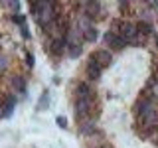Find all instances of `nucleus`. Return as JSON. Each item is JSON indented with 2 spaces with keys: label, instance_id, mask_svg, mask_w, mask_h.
<instances>
[{
  "label": "nucleus",
  "instance_id": "obj_12",
  "mask_svg": "<svg viewBox=\"0 0 158 148\" xmlns=\"http://www.w3.org/2000/svg\"><path fill=\"white\" fill-rule=\"evenodd\" d=\"M97 38H99V32H97V30L95 28H89L87 30V32H83V39H85V42H89V43H95L97 42Z\"/></svg>",
  "mask_w": 158,
  "mask_h": 148
},
{
  "label": "nucleus",
  "instance_id": "obj_20",
  "mask_svg": "<svg viewBox=\"0 0 158 148\" xmlns=\"http://www.w3.org/2000/svg\"><path fill=\"white\" fill-rule=\"evenodd\" d=\"M26 63H28V65H30V67H32V65H34V56H32V53H30V51L26 53Z\"/></svg>",
  "mask_w": 158,
  "mask_h": 148
},
{
  "label": "nucleus",
  "instance_id": "obj_14",
  "mask_svg": "<svg viewBox=\"0 0 158 148\" xmlns=\"http://www.w3.org/2000/svg\"><path fill=\"white\" fill-rule=\"evenodd\" d=\"M81 53H83V47L79 46V43H77V46H67V56H69V57L75 59V57L81 56Z\"/></svg>",
  "mask_w": 158,
  "mask_h": 148
},
{
  "label": "nucleus",
  "instance_id": "obj_7",
  "mask_svg": "<svg viewBox=\"0 0 158 148\" xmlns=\"http://www.w3.org/2000/svg\"><path fill=\"white\" fill-rule=\"evenodd\" d=\"M89 59H95L99 65L109 67V65H111V61H113V53L109 51V49H97V51H93L91 56H89Z\"/></svg>",
  "mask_w": 158,
  "mask_h": 148
},
{
  "label": "nucleus",
  "instance_id": "obj_6",
  "mask_svg": "<svg viewBox=\"0 0 158 148\" xmlns=\"http://www.w3.org/2000/svg\"><path fill=\"white\" fill-rule=\"evenodd\" d=\"M103 69H105V67L99 65L95 59H89V61H87V67H85V75H87L89 81H99V79H101Z\"/></svg>",
  "mask_w": 158,
  "mask_h": 148
},
{
  "label": "nucleus",
  "instance_id": "obj_23",
  "mask_svg": "<svg viewBox=\"0 0 158 148\" xmlns=\"http://www.w3.org/2000/svg\"><path fill=\"white\" fill-rule=\"evenodd\" d=\"M154 142H156V144H158V132H156V136H154Z\"/></svg>",
  "mask_w": 158,
  "mask_h": 148
},
{
  "label": "nucleus",
  "instance_id": "obj_11",
  "mask_svg": "<svg viewBox=\"0 0 158 148\" xmlns=\"http://www.w3.org/2000/svg\"><path fill=\"white\" fill-rule=\"evenodd\" d=\"M146 89L152 93L156 99H158V73H154L150 79H148V83H146Z\"/></svg>",
  "mask_w": 158,
  "mask_h": 148
},
{
  "label": "nucleus",
  "instance_id": "obj_17",
  "mask_svg": "<svg viewBox=\"0 0 158 148\" xmlns=\"http://www.w3.org/2000/svg\"><path fill=\"white\" fill-rule=\"evenodd\" d=\"M131 6H132V4H128V2H118V10H121V14H127V16H128V12H131Z\"/></svg>",
  "mask_w": 158,
  "mask_h": 148
},
{
  "label": "nucleus",
  "instance_id": "obj_21",
  "mask_svg": "<svg viewBox=\"0 0 158 148\" xmlns=\"http://www.w3.org/2000/svg\"><path fill=\"white\" fill-rule=\"evenodd\" d=\"M148 6L154 8V10H156V16H158V2H148Z\"/></svg>",
  "mask_w": 158,
  "mask_h": 148
},
{
  "label": "nucleus",
  "instance_id": "obj_22",
  "mask_svg": "<svg viewBox=\"0 0 158 148\" xmlns=\"http://www.w3.org/2000/svg\"><path fill=\"white\" fill-rule=\"evenodd\" d=\"M154 43H156V47H158V34H154Z\"/></svg>",
  "mask_w": 158,
  "mask_h": 148
},
{
  "label": "nucleus",
  "instance_id": "obj_8",
  "mask_svg": "<svg viewBox=\"0 0 158 148\" xmlns=\"http://www.w3.org/2000/svg\"><path fill=\"white\" fill-rule=\"evenodd\" d=\"M81 8L85 10L83 16L89 18V20H95L99 16V12H101V4L99 2H85V4H81Z\"/></svg>",
  "mask_w": 158,
  "mask_h": 148
},
{
  "label": "nucleus",
  "instance_id": "obj_10",
  "mask_svg": "<svg viewBox=\"0 0 158 148\" xmlns=\"http://www.w3.org/2000/svg\"><path fill=\"white\" fill-rule=\"evenodd\" d=\"M135 26H136L138 36H142V38H146V36H150V34H152V24L146 22V20H140V22L135 24Z\"/></svg>",
  "mask_w": 158,
  "mask_h": 148
},
{
  "label": "nucleus",
  "instance_id": "obj_13",
  "mask_svg": "<svg viewBox=\"0 0 158 148\" xmlns=\"http://www.w3.org/2000/svg\"><path fill=\"white\" fill-rule=\"evenodd\" d=\"M12 85L18 89V93H26V81H24V77H14L12 79Z\"/></svg>",
  "mask_w": 158,
  "mask_h": 148
},
{
  "label": "nucleus",
  "instance_id": "obj_5",
  "mask_svg": "<svg viewBox=\"0 0 158 148\" xmlns=\"http://www.w3.org/2000/svg\"><path fill=\"white\" fill-rule=\"evenodd\" d=\"M156 99H148V97H140L138 99V103H136V107H135V111H136V117H142V115H146V113H150V111H154L156 109Z\"/></svg>",
  "mask_w": 158,
  "mask_h": 148
},
{
  "label": "nucleus",
  "instance_id": "obj_4",
  "mask_svg": "<svg viewBox=\"0 0 158 148\" xmlns=\"http://www.w3.org/2000/svg\"><path fill=\"white\" fill-rule=\"evenodd\" d=\"M103 42H105V46H109L111 49H115V51H118V49H123V47L127 46L125 39L118 36V34H113L111 30H109L105 36H103Z\"/></svg>",
  "mask_w": 158,
  "mask_h": 148
},
{
  "label": "nucleus",
  "instance_id": "obj_25",
  "mask_svg": "<svg viewBox=\"0 0 158 148\" xmlns=\"http://www.w3.org/2000/svg\"><path fill=\"white\" fill-rule=\"evenodd\" d=\"M103 148H109V146H103Z\"/></svg>",
  "mask_w": 158,
  "mask_h": 148
},
{
  "label": "nucleus",
  "instance_id": "obj_18",
  "mask_svg": "<svg viewBox=\"0 0 158 148\" xmlns=\"http://www.w3.org/2000/svg\"><path fill=\"white\" fill-rule=\"evenodd\" d=\"M6 67H8L6 57H4V56H0V73H2V71H6Z\"/></svg>",
  "mask_w": 158,
  "mask_h": 148
},
{
  "label": "nucleus",
  "instance_id": "obj_2",
  "mask_svg": "<svg viewBox=\"0 0 158 148\" xmlns=\"http://www.w3.org/2000/svg\"><path fill=\"white\" fill-rule=\"evenodd\" d=\"M77 130L83 136H95L97 132V121L95 118H81L77 121Z\"/></svg>",
  "mask_w": 158,
  "mask_h": 148
},
{
  "label": "nucleus",
  "instance_id": "obj_19",
  "mask_svg": "<svg viewBox=\"0 0 158 148\" xmlns=\"http://www.w3.org/2000/svg\"><path fill=\"white\" fill-rule=\"evenodd\" d=\"M56 122H57V126H61V128H65V126H67V121H65L63 117H57V118H56Z\"/></svg>",
  "mask_w": 158,
  "mask_h": 148
},
{
  "label": "nucleus",
  "instance_id": "obj_3",
  "mask_svg": "<svg viewBox=\"0 0 158 148\" xmlns=\"http://www.w3.org/2000/svg\"><path fill=\"white\" fill-rule=\"evenodd\" d=\"M95 95V89H93L91 81H79L75 85V99H93Z\"/></svg>",
  "mask_w": 158,
  "mask_h": 148
},
{
  "label": "nucleus",
  "instance_id": "obj_24",
  "mask_svg": "<svg viewBox=\"0 0 158 148\" xmlns=\"http://www.w3.org/2000/svg\"><path fill=\"white\" fill-rule=\"evenodd\" d=\"M0 117H2V105H0Z\"/></svg>",
  "mask_w": 158,
  "mask_h": 148
},
{
  "label": "nucleus",
  "instance_id": "obj_1",
  "mask_svg": "<svg viewBox=\"0 0 158 148\" xmlns=\"http://www.w3.org/2000/svg\"><path fill=\"white\" fill-rule=\"evenodd\" d=\"M67 49V39L65 38H53L52 42L46 46V51H49L53 57H59V56H63V51Z\"/></svg>",
  "mask_w": 158,
  "mask_h": 148
},
{
  "label": "nucleus",
  "instance_id": "obj_9",
  "mask_svg": "<svg viewBox=\"0 0 158 148\" xmlns=\"http://www.w3.org/2000/svg\"><path fill=\"white\" fill-rule=\"evenodd\" d=\"M14 109H16V97H14V95H6L4 101H2V117L8 118L14 113Z\"/></svg>",
  "mask_w": 158,
  "mask_h": 148
},
{
  "label": "nucleus",
  "instance_id": "obj_15",
  "mask_svg": "<svg viewBox=\"0 0 158 148\" xmlns=\"http://www.w3.org/2000/svg\"><path fill=\"white\" fill-rule=\"evenodd\" d=\"M42 8H44V2H32L30 4V12H32V16L36 18L40 12H42Z\"/></svg>",
  "mask_w": 158,
  "mask_h": 148
},
{
  "label": "nucleus",
  "instance_id": "obj_16",
  "mask_svg": "<svg viewBox=\"0 0 158 148\" xmlns=\"http://www.w3.org/2000/svg\"><path fill=\"white\" fill-rule=\"evenodd\" d=\"M48 105H49V93L46 91V93L42 95V99H40V103H38V111H44Z\"/></svg>",
  "mask_w": 158,
  "mask_h": 148
}]
</instances>
